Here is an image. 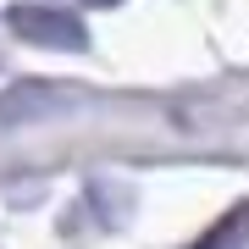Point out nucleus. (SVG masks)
<instances>
[{"mask_svg":"<svg viewBox=\"0 0 249 249\" xmlns=\"http://www.w3.org/2000/svg\"><path fill=\"white\" fill-rule=\"evenodd\" d=\"M244 222H249V205H238V211H227L222 222H216L211 232H205V238H194L188 249H227V238H232V232H238Z\"/></svg>","mask_w":249,"mask_h":249,"instance_id":"obj_2","label":"nucleus"},{"mask_svg":"<svg viewBox=\"0 0 249 249\" xmlns=\"http://www.w3.org/2000/svg\"><path fill=\"white\" fill-rule=\"evenodd\" d=\"M6 28L17 39H28V45H50V50H83L89 45V28L78 22V11H61V6H11Z\"/></svg>","mask_w":249,"mask_h":249,"instance_id":"obj_1","label":"nucleus"}]
</instances>
